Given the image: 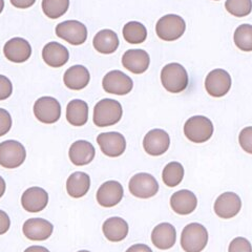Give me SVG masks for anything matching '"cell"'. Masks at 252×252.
I'll use <instances>...</instances> for the list:
<instances>
[{
    "label": "cell",
    "mask_w": 252,
    "mask_h": 252,
    "mask_svg": "<svg viewBox=\"0 0 252 252\" xmlns=\"http://www.w3.org/2000/svg\"><path fill=\"white\" fill-rule=\"evenodd\" d=\"M186 138L193 143H204L214 135V124L204 116H193L184 125Z\"/></svg>",
    "instance_id": "cell-5"
},
{
    "label": "cell",
    "mask_w": 252,
    "mask_h": 252,
    "mask_svg": "<svg viewBox=\"0 0 252 252\" xmlns=\"http://www.w3.org/2000/svg\"><path fill=\"white\" fill-rule=\"evenodd\" d=\"M234 43L243 52L252 51V26L242 25L234 32Z\"/></svg>",
    "instance_id": "cell-32"
},
{
    "label": "cell",
    "mask_w": 252,
    "mask_h": 252,
    "mask_svg": "<svg viewBox=\"0 0 252 252\" xmlns=\"http://www.w3.org/2000/svg\"><path fill=\"white\" fill-rule=\"evenodd\" d=\"M54 227L49 220L43 219H30L23 224V233L29 240L44 241L50 238Z\"/></svg>",
    "instance_id": "cell-18"
},
{
    "label": "cell",
    "mask_w": 252,
    "mask_h": 252,
    "mask_svg": "<svg viewBox=\"0 0 252 252\" xmlns=\"http://www.w3.org/2000/svg\"><path fill=\"white\" fill-rule=\"evenodd\" d=\"M170 145V138L166 131L163 129H152L147 132L143 140V147L145 152L151 156H161L168 151Z\"/></svg>",
    "instance_id": "cell-13"
},
{
    "label": "cell",
    "mask_w": 252,
    "mask_h": 252,
    "mask_svg": "<svg viewBox=\"0 0 252 252\" xmlns=\"http://www.w3.org/2000/svg\"><path fill=\"white\" fill-rule=\"evenodd\" d=\"M91 80L89 69L83 65H74L69 67L63 77L66 88L73 91H80L88 86Z\"/></svg>",
    "instance_id": "cell-24"
},
{
    "label": "cell",
    "mask_w": 252,
    "mask_h": 252,
    "mask_svg": "<svg viewBox=\"0 0 252 252\" xmlns=\"http://www.w3.org/2000/svg\"><path fill=\"white\" fill-rule=\"evenodd\" d=\"M198 199L193 192L182 189L173 193L170 198V206L178 215L187 216L191 214L196 208Z\"/></svg>",
    "instance_id": "cell-20"
},
{
    "label": "cell",
    "mask_w": 252,
    "mask_h": 252,
    "mask_svg": "<svg viewBox=\"0 0 252 252\" xmlns=\"http://www.w3.org/2000/svg\"><path fill=\"white\" fill-rule=\"evenodd\" d=\"M97 142L101 152L110 158L120 157L126 149V140L120 132L110 131L100 133Z\"/></svg>",
    "instance_id": "cell-12"
},
{
    "label": "cell",
    "mask_w": 252,
    "mask_h": 252,
    "mask_svg": "<svg viewBox=\"0 0 252 252\" xmlns=\"http://www.w3.org/2000/svg\"><path fill=\"white\" fill-rule=\"evenodd\" d=\"M239 142L244 151L252 155V126L242 129L239 136Z\"/></svg>",
    "instance_id": "cell-34"
},
{
    "label": "cell",
    "mask_w": 252,
    "mask_h": 252,
    "mask_svg": "<svg viewBox=\"0 0 252 252\" xmlns=\"http://www.w3.org/2000/svg\"><path fill=\"white\" fill-rule=\"evenodd\" d=\"M42 58L51 67H61L67 63L69 53L64 45L58 42H50L43 47Z\"/></svg>",
    "instance_id": "cell-23"
},
{
    "label": "cell",
    "mask_w": 252,
    "mask_h": 252,
    "mask_svg": "<svg viewBox=\"0 0 252 252\" xmlns=\"http://www.w3.org/2000/svg\"><path fill=\"white\" fill-rule=\"evenodd\" d=\"M78 252H90V251H88V250H81V251H78Z\"/></svg>",
    "instance_id": "cell-44"
},
{
    "label": "cell",
    "mask_w": 252,
    "mask_h": 252,
    "mask_svg": "<svg viewBox=\"0 0 252 252\" xmlns=\"http://www.w3.org/2000/svg\"><path fill=\"white\" fill-rule=\"evenodd\" d=\"M186 30V23L179 15H165L157 22L156 33L164 41H175L183 36Z\"/></svg>",
    "instance_id": "cell-4"
},
{
    "label": "cell",
    "mask_w": 252,
    "mask_h": 252,
    "mask_svg": "<svg viewBox=\"0 0 252 252\" xmlns=\"http://www.w3.org/2000/svg\"><path fill=\"white\" fill-rule=\"evenodd\" d=\"M11 220L9 216H7L4 211L0 210V235L4 234L7 230L10 229Z\"/></svg>",
    "instance_id": "cell-38"
},
{
    "label": "cell",
    "mask_w": 252,
    "mask_h": 252,
    "mask_svg": "<svg viewBox=\"0 0 252 252\" xmlns=\"http://www.w3.org/2000/svg\"><path fill=\"white\" fill-rule=\"evenodd\" d=\"M123 109L119 102L113 99L99 101L94 109V123L99 127H107L121 120Z\"/></svg>",
    "instance_id": "cell-2"
},
{
    "label": "cell",
    "mask_w": 252,
    "mask_h": 252,
    "mask_svg": "<svg viewBox=\"0 0 252 252\" xmlns=\"http://www.w3.org/2000/svg\"><path fill=\"white\" fill-rule=\"evenodd\" d=\"M69 6V0H42V11L51 19L60 18Z\"/></svg>",
    "instance_id": "cell-31"
},
{
    "label": "cell",
    "mask_w": 252,
    "mask_h": 252,
    "mask_svg": "<svg viewBox=\"0 0 252 252\" xmlns=\"http://www.w3.org/2000/svg\"><path fill=\"white\" fill-rule=\"evenodd\" d=\"M3 7H4V0H0V14L3 11Z\"/></svg>",
    "instance_id": "cell-43"
},
{
    "label": "cell",
    "mask_w": 252,
    "mask_h": 252,
    "mask_svg": "<svg viewBox=\"0 0 252 252\" xmlns=\"http://www.w3.org/2000/svg\"><path fill=\"white\" fill-rule=\"evenodd\" d=\"M128 188L130 193L137 198L149 199L159 191V184L152 175L146 172H140L130 179Z\"/></svg>",
    "instance_id": "cell-7"
},
{
    "label": "cell",
    "mask_w": 252,
    "mask_h": 252,
    "mask_svg": "<svg viewBox=\"0 0 252 252\" xmlns=\"http://www.w3.org/2000/svg\"><path fill=\"white\" fill-rule=\"evenodd\" d=\"M228 252H252V246L247 239L235 238L231 241Z\"/></svg>",
    "instance_id": "cell-35"
},
{
    "label": "cell",
    "mask_w": 252,
    "mask_h": 252,
    "mask_svg": "<svg viewBox=\"0 0 252 252\" xmlns=\"http://www.w3.org/2000/svg\"><path fill=\"white\" fill-rule=\"evenodd\" d=\"M242 208L240 196L234 192L220 194L215 203V212L222 219H231L239 214Z\"/></svg>",
    "instance_id": "cell-15"
},
{
    "label": "cell",
    "mask_w": 252,
    "mask_h": 252,
    "mask_svg": "<svg viewBox=\"0 0 252 252\" xmlns=\"http://www.w3.org/2000/svg\"><path fill=\"white\" fill-rule=\"evenodd\" d=\"M149 63H151L149 55L143 50H129L125 52L122 57L123 66L136 75L145 73Z\"/></svg>",
    "instance_id": "cell-17"
},
{
    "label": "cell",
    "mask_w": 252,
    "mask_h": 252,
    "mask_svg": "<svg viewBox=\"0 0 252 252\" xmlns=\"http://www.w3.org/2000/svg\"><path fill=\"white\" fill-rule=\"evenodd\" d=\"M4 191H5V182L4 180L0 177V198L3 195Z\"/></svg>",
    "instance_id": "cell-42"
},
{
    "label": "cell",
    "mask_w": 252,
    "mask_h": 252,
    "mask_svg": "<svg viewBox=\"0 0 252 252\" xmlns=\"http://www.w3.org/2000/svg\"><path fill=\"white\" fill-rule=\"evenodd\" d=\"M93 44L94 50L101 54H113L119 46V38L112 30H102L94 37Z\"/></svg>",
    "instance_id": "cell-27"
},
{
    "label": "cell",
    "mask_w": 252,
    "mask_h": 252,
    "mask_svg": "<svg viewBox=\"0 0 252 252\" xmlns=\"http://www.w3.org/2000/svg\"><path fill=\"white\" fill-rule=\"evenodd\" d=\"M124 190L122 185L117 181H107L97 191V202L103 207H114L123 198Z\"/></svg>",
    "instance_id": "cell-14"
},
{
    "label": "cell",
    "mask_w": 252,
    "mask_h": 252,
    "mask_svg": "<svg viewBox=\"0 0 252 252\" xmlns=\"http://www.w3.org/2000/svg\"><path fill=\"white\" fill-rule=\"evenodd\" d=\"M184 178V168L179 162L168 163L162 172L164 184L168 187L178 186Z\"/></svg>",
    "instance_id": "cell-30"
},
{
    "label": "cell",
    "mask_w": 252,
    "mask_h": 252,
    "mask_svg": "<svg viewBox=\"0 0 252 252\" xmlns=\"http://www.w3.org/2000/svg\"><path fill=\"white\" fill-rule=\"evenodd\" d=\"M34 114L40 122L53 124L59 120L61 116V106L55 98L42 97L35 102Z\"/></svg>",
    "instance_id": "cell-11"
},
{
    "label": "cell",
    "mask_w": 252,
    "mask_h": 252,
    "mask_svg": "<svg viewBox=\"0 0 252 252\" xmlns=\"http://www.w3.org/2000/svg\"><path fill=\"white\" fill-rule=\"evenodd\" d=\"M12 127V118L7 110L0 108V137L6 135Z\"/></svg>",
    "instance_id": "cell-36"
},
{
    "label": "cell",
    "mask_w": 252,
    "mask_h": 252,
    "mask_svg": "<svg viewBox=\"0 0 252 252\" xmlns=\"http://www.w3.org/2000/svg\"><path fill=\"white\" fill-rule=\"evenodd\" d=\"M102 230L108 241L121 242L128 234V224L121 218H110L104 222Z\"/></svg>",
    "instance_id": "cell-26"
},
{
    "label": "cell",
    "mask_w": 252,
    "mask_h": 252,
    "mask_svg": "<svg viewBox=\"0 0 252 252\" xmlns=\"http://www.w3.org/2000/svg\"><path fill=\"white\" fill-rule=\"evenodd\" d=\"M3 53L6 59L15 63L26 62L32 55L31 44L26 39L16 37L7 41L3 47Z\"/></svg>",
    "instance_id": "cell-16"
},
{
    "label": "cell",
    "mask_w": 252,
    "mask_h": 252,
    "mask_svg": "<svg viewBox=\"0 0 252 252\" xmlns=\"http://www.w3.org/2000/svg\"><path fill=\"white\" fill-rule=\"evenodd\" d=\"M103 90L108 94L123 96L131 92L133 88V82L131 78L121 70H112L107 73L102 81Z\"/></svg>",
    "instance_id": "cell-10"
},
{
    "label": "cell",
    "mask_w": 252,
    "mask_h": 252,
    "mask_svg": "<svg viewBox=\"0 0 252 252\" xmlns=\"http://www.w3.org/2000/svg\"><path fill=\"white\" fill-rule=\"evenodd\" d=\"M176 228L169 223H161L153 230L152 242L157 248L161 250L170 249L176 244Z\"/></svg>",
    "instance_id": "cell-21"
},
{
    "label": "cell",
    "mask_w": 252,
    "mask_h": 252,
    "mask_svg": "<svg viewBox=\"0 0 252 252\" xmlns=\"http://www.w3.org/2000/svg\"><path fill=\"white\" fill-rule=\"evenodd\" d=\"M10 1L17 9H29L36 2V0H10Z\"/></svg>",
    "instance_id": "cell-39"
},
{
    "label": "cell",
    "mask_w": 252,
    "mask_h": 252,
    "mask_svg": "<svg viewBox=\"0 0 252 252\" xmlns=\"http://www.w3.org/2000/svg\"><path fill=\"white\" fill-rule=\"evenodd\" d=\"M25 252H50L46 248L41 247V246H32L26 249Z\"/></svg>",
    "instance_id": "cell-41"
},
{
    "label": "cell",
    "mask_w": 252,
    "mask_h": 252,
    "mask_svg": "<svg viewBox=\"0 0 252 252\" xmlns=\"http://www.w3.org/2000/svg\"><path fill=\"white\" fill-rule=\"evenodd\" d=\"M123 37L126 41L131 44H140L147 38V30L138 21H130L123 28Z\"/></svg>",
    "instance_id": "cell-29"
},
{
    "label": "cell",
    "mask_w": 252,
    "mask_h": 252,
    "mask_svg": "<svg viewBox=\"0 0 252 252\" xmlns=\"http://www.w3.org/2000/svg\"><path fill=\"white\" fill-rule=\"evenodd\" d=\"M66 119L73 126H83L89 120V105L82 100L70 101L66 107Z\"/></svg>",
    "instance_id": "cell-28"
},
{
    "label": "cell",
    "mask_w": 252,
    "mask_h": 252,
    "mask_svg": "<svg viewBox=\"0 0 252 252\" xmlns=\"http://www.w3.org/2000/svg\"><path fill=\"white\" fill-rule=\"evenodd\" d=\"M91 187V178L85 172L77 171L67 179L66 190L72 198H82L89 192Z\"/></svg>",
    "instance_id": "cell-25"
},
{
    "label": "cell",
    "mask_w": 252,
    "mask_h": 252,
    "mask_svg": "<svg viewBox=\"0 0 252 252\" xmlns=\"http://www.w3.org/2000/svg\"><path fill=\"white\" fill-rule=\"evenodd\" d=\"M96 155V151L92 143L84 140L76 141L69 148V159L77 166H84L90 164Z\"/></svg>",
    "instance_id": "cell-22"
},
{
    "label": "cell",
    "mask_w": 252,
    "mask_h": 252,
    "mask_svg": "<svg viewBox=\"0 0 252 252\" xmlns=\"http://www.w3.org/2000/svg\"><path fill=\"white\" fill-rule=\"evenodd\" d=\"M225 7L235 17H245L252 11V0H227Z\"/></svg>",
    "instance_id": "cell-33"
},
{
    "label": "cell",
    "mask_w": 252,
    "mask_h": 252,
    "mask_svg": "<svg viewBox=\"0 0 252 252\" xmlns=\"http://www.w3.org/2000/svg\"><path fill=\"white\" fill-rule=\"evenodd\" d=\"M13 92V86L9 78L0 75V101L6 100L9 98Z\"/></svg>",
    "instance_id": "cell-37"
},
{
    "label": "cell",
    "mask_w": 252,
    "mask_h": 252,
    "mask_svg": "<svg viewBox=\"0 0 252 252\" xmlns=\"http://www.w3.org/2000/svg\"><path fill=\"white\" fill-rule=\"evenodd\" d=\"M26 157V148L20 142L7 140L0 143V165L2 167L17 168L25 162Z\"/></svg>",
    "instance_id": "cell-6"
},
{
    "label": "cell",
    "mask_w": 252,
    "mask_h": 252,
    "mask_svg": "<svg viewBox=\"0 0 252 252\" xmlns=\"http://www.w3.org/2000/svg\"><path fill=\"white\" fill-rule=\"evenodd\" d=\"M161 82L169 93H182L187 89L189 82L187 70L180 63H169L162 68Z\"/></svg>",
    "instance_id": "cell-1"
},
{
    "label": "cell",
    "mask_w": 252,
    "mask_h": 252,
    "mask_svg": "<svg viewBox=\"0 0 252 252\" xmlns=\"http://www.w3.org/2000/svg\"><path fill=\"white\" fill-rule=\"evenodd\" d=\"M231 76L224 69L217 68L211 70L205 80V89L210 96L220 98L231 89Z\"/></svg>",
    "instance_id": "cell-9"
},
{
    "label": "cell",
    "mask_w": 252,
    "mask_h": 252,
    "mask_svg": "<svg viewBox=\"0 0 252 252\" xmlns=\"http://www.w3.org/2000/svg\"><path fill=\"white\" fill-rule=\"evenodd\" d=\"M56 35L69 44L80 45L88 39V29L80 21L67 20L56 27Z\"/></svg>",
    "instance_id": "cell-8"
},
{
    "label": "cell",
    "mask_w": 252,
    "mask_h": 252,
    "mask_svg": "<svg viewBox=\"0 0 252 252\" xmlns=\"http://www.w3.org/2000/svg\"><path fill=\"white\" fill-rule=\"evenodd\" d=\"M207 243V229L198 223L188 224L181 234V246L185 252H201Z\"/></svg>",
    "instance_id": "cell-3"
},
{
    "label": "cell",
    "mask_w": 252,
    "mask_h": 252,
    "mask_svg": "<svg viewBox=\"0 0 252 252\" xmlns=\"http://www.w3.org/2000/svg\"><path fill=\"white\" fill-rule=\"evenodd\" d=\"M49 203V194L40 187L27 189L21 196L22 207L29 212H39L43 210Z\"/></svg>",
    "instance_id": "cell-19"
},
{
    "label": "cell",
    "mask_w": 252,
    "mask_h": 252,
    "mask_svg": "<svg viewBox=\"0 0 252 252\" xmlns=\"http://www.w3.org/2000/svg\"><path fill=\"white\" fill-rule=\"evenodd\" d=\"M126 252H153V250L144 244H136L129 247Z\"/></svg>",
    "instance_id": "cell-40"
}]
</instances>
